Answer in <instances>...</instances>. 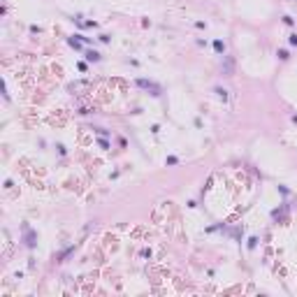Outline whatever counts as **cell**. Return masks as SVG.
<instances>
[{"mask_svg":"<svg viewBox=\"0 0 297 297\" xmlns=\"http://www.w3.org/2000/svg\"><path fill=\"white\" fill-rule=\"evenodd\" d=\"M135 84H137L139 88H144V91H148L153 98H158L160 93H163V88H160V86L156 84V81H151V79H142V77H139V79L135 81Z\"/></svg>","mask_w":297,"mask_h":297,"instance_id":"6da1fadb","label":"cell"},{"mask_svg":"<svg viewBox=\"0 0 297 297\" xmlns=\"http://www.w3.org/2000/svg\"><path fill=\"white\" fill-rule=\"evenodd\" d=\"M86 58H88L91 63H98V61H100V53H98L95 49H88V51H86Z\"/></svg>","mask_w":297,"mask_h":297,"instance_id":"7a4b0ae2","label":"cell"},{"mask_svg":"<svg viewBox=\"0 0 297 297\" xmlns=\"http://www.w3.org/2000/svg\"><path fill=\"white\" fill-rule=\"evenodd\" d=\"M26 246H35V235L30 232V228H26Z\"/></svg>","mask_w":297,"mask_h":297,"instance_id":"3957f363","label":"cell"},{"mask_svg":"<svg viewBox=\"0 0 297 297\" xmlns=\"http://www.w3.org/2000/svg\"><path fill=\"white\" fill-rule=\"evenodd\" d=\"M213 49H216V53H225V44H223V40H213Z\"/></svg>","mask_w":297,"mask_h":297,"instance_id":"277c9868","label":"cell"},{"mask_svg":"<svg viewBox=\"0 0 297 297\" xmlns=\"http://www.w3.org/2000/svg\"><path fill=\"white\" fill-rule=\"evenodd\" d=\"M216 95L221 98V100H228V91H225V88H221V86H216Z\"/></svg>","mask_w":297,"mask_h":297,"instance_id":"5b68a950","label":"cell"},{"mask_svg":"<svg viewBox=\"0 0 297 297\" xmlns=\"http://www.w3.org/2000/svg\"><path fill=\"white\" fill-rule=\"evenodd\" d=\"M276 56L281 58V61H288V58H290V53H288L286 49H278V53H276Z\"/></svg>","mask_w":297,"mask_h":297,"instance_id":"8992f818","label":"cell"},{"mask_svg":"<svg viewBox=\"0 0 297 297\" xmlns=\"http://www.w3.org/2000/svg\"><path fill=\"white\" fill-rule=\"evenodd\" d=\"M98 144L102 146V148H109V142H107V137H98Z\"/></svg>","mask_w":297,"mask_h":297,"instance_id":"52a82bcc","label":"cell"},{"mask_svg":"<svg viewBox=\"0 0 297 297\" xmlns=\"http://www.w3.org/2000/svg\"><path fill=\"white\" fill-rule=\"evenodd\" d=\"M255 246H258V237H251V239H248V248H251V251H253Z\"/></svg>","mask_w":297,"mask_h":297,"instance_id":"ba28073f","label":"cell"},{"mask_svg":"<svg viewBox=\"0 0 297 297\" xmlns=\"http://www.w3.org/2000/svg\"><path fill=\"white\" fill-rule=\"evenodd\" d=\"M165 163H167V165H176V163H179V158H176V156H167Z\"/></svg>","mask_w":297,"mask_h":297,"instance_id":"9c48e42d","label":"cell"},{"mask_svg":"<svg viewBox=\"0 0 297 297\" xmlns=\"http://www.w3.org/2000/svg\"><path fill=\"white\" fill-rule=\"evenodd\" d=\"M95 132L100 135V137H107V135H109V130H105V128H95Z\"/></svg>","mask_w":297,"mask_h":297,"instance_id":"30bf717a","label":"cell"},{"mask_svg":"<svg viewBox=\"0 0 297 297\" xmlns=\"http://www.w3.org/2000/svg\"><path fill=\"white\" fill-rule=\"evenodd\" d=\"M288 42L293 44V46H297V33H293V35H290V37H288Z\"/></svg>","mask_w":297,"mask_h":297,"instance_id":"8fae6325","label":"cell"},{"mask_svg":"<svg viewBox=\"0 0 297 297\" xmlns=\"http://www.w3.org/2000/svg\"><path fill=\"white\" fill-rule=\"evenodd\" d=\"M283 23H286V26H293L295 19H293V16H283Z\"/></svg>","mask_w":297,"mask_h":297,"instance_id":"7c38bea8","label":"cell"},{"mask_svg":"<svg viewBox=\"0 0 297 297\" xmlns=\"http://www.w3.org/2000/svg\"><path fill=\"white\" fill-rule=\"evenodd\" d=\"M293 121H295V123H297V114H293Z\"/></svg>","mask_w":297,"mask_h":297,"instance_id":"4fadbf2b","label":"cell"}]
</instances>
